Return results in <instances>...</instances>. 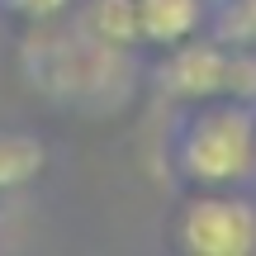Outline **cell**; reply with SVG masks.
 Segmentation results:
<instances>
[{
	"label": "cell",
	"instance_id": "1",
	"mask_svg": "<svg viewBox=\"0 0 256 256\" xmlns=\"http://www.w3.org/2000/svg\"><path fill=\"white\" fill-rule=\"evenodd\" d=\"M19 57H24L28 86L66 110H110L114 100H124L128 48L95 38L86 24L62 28L57 19L34 24Z\"/></svg>",
	"mask_w": 256,
	"mask_h": 256
},
{
	"label": "cell",
	"instance_id": "2",
	"mask_svg": "<svg viewBox=\"0 0 256 256\" xmlns=\"http://www.w3.org/2000/svg\"><path fill=\"white\" fill-rule=\"evenodd\" d=\"M176 166L190 185H238L256 171V110L247 100H204L176 138Z\"/></svg>",
	"mask_w": 256,
	"mask_h": 256
},
{
	"label": "cell",
	"instance_id": "3",
	"mask_svg": "<svg viewBox=\"0 0 256 256\" xmlns=\"http://www.w3.org/2000/svg\"><path fill=\"white\" fill-rule=\"evenodd\" d=\"M156 90L180 104L204 100H252L256 95V62L247 48H232L223 38H185L166 48V62L156 66Z\"/></svg>",
	"mask_w": 256,
	"mask_h": 256
},
{
	"label": "cell",
	"instance_id": "4",
	"mask_svg": "<svg viewBox=\"0 0 256 256\" xmlns=\"http://www.w3.org/2000/svg\"><path fill=\"white\" fill-rule=\"evenodd\" d=\"M171 238L190 256H252L256 204L232 194V185H194V194L176 209Z\"/></svg>",
	"mask_w": 256,
	"mask_h": 256
},
{
	"label": "cell",
	"instance_id": "5",
	"mask_svg": "<svg viewBox=\"0 0 256 256\" xmlns=\"http://www.w3.org/2000/svg\"><path fill=\"white\" fill-rule=\"evenodd\" d=\"M138 5V34L152 48H176L204 28V0H133Z\"/></svg>",
	"mask_w": 256,
	"mask_h": 256
},
{
	"label": "cell",
	"instance_id": "6",
	"mask_svg": "<svg viewBox=\"0 0 256 256\" xmlns=\"http://www.w3.org/2000/svg\"><path fill=\"white\" fill-rule=\"evenodd\" d=\"M48 166V147L24 128H0V200L14 190H24L28 180H38V171Z\"/></svg>",
	"mask_w": 256,
	"mask_h": 256
},
{
	"label": "cell",
	"instance_id": "7",
	"mask_svg": "<svg viewBox=\"0 0 256 256\" xmlns=\"http://www.w3.org/2000/svg\"><path fill=\"white\" fill-rule=\"evenodd\" d=\"M81 24L90 28L95 38L114 43V48H138V43H142V34H138V5H133V0H90L86 14H81Z\"/></svg>",
	"mask_w": 256,
	"mask_h": 256
},
{
	"label": "cell",
	"instance_id": "8",
	"mask_svg": "<svg viewBox=\"0 0 256 256\" xmlns=\"http://www.w3.org/2000/svg\"><path fill=\"white\" fill-rule=\"evenodd\" d=\"M209 34L223 38V43H232V48L256 52V0H223V10L214 14Z\"/></svg>",
	"mask_w": 256,
	"mask_h": 256
},
{
	"label": "cell",
	"instance_id": "9",
	"mask_svg": "<svg viewBox=\"0 0 256 256\" xmlns=\"http://www.w3.org/2000/svg\"><path fill=\"white\" fill-rule=\"evenodd\" d=\"M66 5L72 0H0V14H10L24 28H34V24H48V19H62Z\"/></svg>",
	"mask_w": 256,
	"mask_h": 256
}]
</instances>
